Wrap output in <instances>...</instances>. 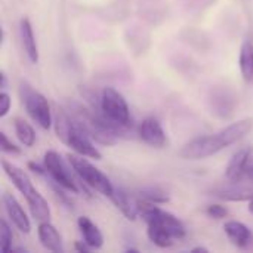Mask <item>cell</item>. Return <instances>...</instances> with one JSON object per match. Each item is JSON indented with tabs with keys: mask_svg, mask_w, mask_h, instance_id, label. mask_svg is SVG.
<instances>
[{
	"mask_svg": "<svg viewBox=\"0 0 253 253\" xmlns=\"http://www.w3.org/2000/svg\"><path fill=\"white\" fill-rule=\"evenodd\" d=\"M252 127L253 123L251 119L239 120L221 129L219 132L191 139L181 148L179 156L185 160H202L212 157L222 150L240 142L243 138H246V135L251 133Z\"/></svg>",
	"mask_w": 253,
	"mask_h": 253,
	"instance_id": "cell-1",
	"label": "cell"
},
{
	"mask_svg": "<svg viewBox=\"0 0 253 253\" xmlns=\"http://www.w3.org/2000/svg\"><path fill=\"white\" fill-rule=\"evenodd\" d=\"M139 216L147 224L148 240L157 248H170L176 240H182L187 234V230L179 218L160 209L154 203L141 200Z\"/></svg>",
	"mask_w": 253,
	"mask_h": 253,
	"instance_id": "cell-2",
	"label": "cell"
},
{
	"mask_svg": "<svg viewBox=\"0 0 253 253\" xmlns=\"http://www.w3.org/2000/svg\"><path fill=\"white\" fill-rule=\"evenodd\" d=\"M53 126H55L58 139L67 147H70L76 154L84 156L87 159H95V160L102 159L101 151L95 147V141L76 125V122L73 120L67 108L56 110Z\"/></svg>",
	"mask_w": 253,
	"mask_h": 253,
	"instance_id": "cell-3",
	"label": "cell"
},
{
	"mask_svg": "<svg viewBox=\"0 0 253 253\" xmlns=\"http://www.w3.org/2000/svg\"><path fill=\"white\" fill-rule=\"evenodd\" d=\"M1 168L3 172L6 173V176L12 181L13 187L24 196L28 209L31 212V216L42 222V221H49L50 219V208L47 200L34 188L30 176L27 175L25 170H22L21 168H18L16 165L7 162V160H1Z\"/></svg>",
	"mask_w": 253,
	"mask_h": 253,
	"instance_id": "cell-4",
	"label": "cell"
},
{
	"mask_svg": "<svg viewBox=\"0 0 253 253\" xmlns=\"http://www.w3.org/2000/svg\"><path fill=\"white\" fill-rule=\"evenodd\" d=\"M84 96L90 101L92 110L102 113L110 122H113L119 126L132 127L129 105L125 99V96L114 87H105L101 92L99 98L89 95V93H86Z\"/></svg>",
	"mask_w": 253,
	"mask_h": 253,
	"instance_id": "cell-5",
	"label": "cell"
},
{
	"mask_svg": "<svg viewBox=\"0 0 253 253\" xmlns=\"http://www.w3.org/2000/svg\"><path fill=\"white\" fill-rule=\"evenodd\" d=\"M74 173L79 176V179L89 188L98 191L99 194L105 196V197H111V194L114 193V185L110 181V178L99 170L93 163H90L87 160V157L80 156V154H68L67 156Z\"/></svg>",
	"mask_w": 253,
	"mask_h": 253,
	"instance_id": "cell-6",
	"label": "cell"
},
{
	"mask_svg": "<svg viewBox=\"0 0 253 253\" xmlns=\"http://www.w3.org/2000/svg\"><path fill=\"white\" fill-rule=\"evenodd\" d=\"M19 93H21L22 104L27 110V114L31 117V120L37 126H40L43 130L50 129V126L53 123V117H52L50 104L46 99V96L43 93L34 90L31 87V84L27 82L21 83Z\"/></svg>",
	"mask_w": 253,
	"mask_h": 253,
	"instance_id": "cell-7",
	"label": "cell"
},
{
	"mask_svg": "<svg viewBox=\"0 0 253 253\" xmlns=\"http://www.w3.org/2000/svg\"><path fill=\"white\" fill-rule=\"evenodd\" d=\"M43 165L46 168V173L50 176V179L58 184L62 190H67L73 194H79L80 187L77 185L74 175H73V168L67 159V162L62 159V156L55 151V150H49L44 153L43 157Z\"/></svg>",
	"mask_w": 253,
	"mask_h": 253,
	"instance_id": "cell-8",
	"label": "cell"
},
{
	"mask_svg": "<svg viewBox=\"0 0 253 253\" xmlns=\"http://www.w3.org/2000/svg\"><path fill=\"white\" fill-rule=\"evenodd\" d=\"M209 105H211L212 114H215L216 117L230 119L234 114V110L237 107V96L231 89L225 86H216L211 90Z\"/></svg>",
	"mask_w": 253,
	"mask_h": 253,
	"instance_id": "cell-9",
	"label": "cell"
},
{
	"mask_svg": "<svg viewBox=\"0 0 253 253\" xmlns=\"http://www.w3.org/2000/svg\"><path fill=\"white\" fill-rule=\"evenodd\" d=\"M136 133H138V138L144 144H147L153 148H165L168 145V138H166V133L163 130V126L154 117L144 119L138 125Z\"/></svg>",
	"mask_w": 253,
	"mask_h": 253,
	"instance_id": "cell-10",
	"label": "cell"
},
{
	"mask_svg": "<svg viewBox=\"0 0 253 253\" xmlns=\"http://www.w3.org/2000/svg\"><path fill=\"white\" fill-rule=\"evenodd\" d=\"M213 196L225 200V202H245L251 200L253 197V181L251 179H242V181H228L225 187L216 188L213 191Z\"/></svg>",
	"mask_w": 253,
	"mask_h": 253,
	"instance_id": "cell-11",
	"label": "cell"
},
{
	"mask_svg": "<svg viewBox=\"0 0 253 253\" xmlns=\"http://www.w3.org/2000/svg\"><path fill=\"white\" fill-rule=\"evenodd\" d=\"M252 162V147L240 148L237 153H234V156L230 159V162H228V165H227V169H225V176H227V179L231 181V182L246 179V172H248V168L251 166Z\"/></svg>",
	"mask_w": 253,
	"mask_h": 253,
	"instance_id": "cell-12",
	"label": "cell"
},
{
	"mask_svg": "<svg viewBox=\"0 0 253 253\" xmlns=\"http://www.w3.org/2000/svg\"><path fill=\"white\" fill-rule=\"evenodd\" d=\"M1 202H3V208H4V212H6L7 218L16 227V230H19L24 234H28L31 231V221L27 216L22 206L19 205V202L9 193L3 194Z\"/></svg>",
	"mask_w": 253,
	"mask_h": 253,
	"instance_id": "cell-13",
	"label": "cell"
},
{
	"mask_svg": "<svg viewBox=\"0 0 253 253\" xmlns=\"http://www.w3.org/2000/svg\"><path fill=\"white\" fill-rule=\"evenodd\" d=\"M111 202L114 206L126 216L129 221H135L139 216V208H141V200L132 196L129 191H126L122 187H114V193L111 194Z\"/></svg>",
	"mask_w": 253,
	"mask_h": 253,
	"instance_id": "cell-14",
	"label": "cell"
},
{
	"mask_svg": "<svg viewBox=\"0 0 253 253\" xmlns=\"http://www.w3.org/2000/svg\"><path fill=\"white\" fill-rule=\"evenodd\" d=\"M224 233L227 234L228 240L240 249H248L252 246V231L246 224H243L240 221H234V219L227 221L224 224Z\"/></svg>",
	"mask_w": 253,
	"mask_h": 253,
	"instance_id": "cell-15",
	"label": "cell"
},
{
	"mask_svg": "<svg viewBox=\"0 0 253 253\" xmlns=\"http://www.w3.org/2000/svg\"><path fill=\"white\" fill-rule=\"evenodd\" d=\"M37 237L39 242L42 243V246L46 251L50 252L59 253L64 252V246H62V237L59 234V231L56 230L55 225H52L49 221H42L37 227Z\"/></svg>",
	"mask_w": 253,
	"mask_h": 253,
	"instance_id": "cell-16",
	"label": "cell"
},
{
	"mask_svg": "<svg viewBox=\"0 0 253 253\" xmlns=\"http://www.w3.org/2000/svg\"><path fill=\"white\" fill-rule=\"evenodd\" d=\"M19 36H21V43H22L27 58L30 59L31 64H37L39 62V47H37L34 31H33V25L28 18H22L19 21Z\"/></svg>",
	"mask_w": 253,
	"mask_h": 253,
	"instance_id": "cell-17",
	"label": "cell"
},
{
	"mask_svg": "<svg viewBox=\"0 0 253 253\" xmlns=\"http://www.w3.org/2000/svg\"><path fill=\"white\" fill-rule=\"evenodd\" d=\"M77 225L83 237V242L87 243L92 249H101L104 246V236L98 225L89 216H80L77 219Z\"/></svg>",
	"mask_w": 253,
	"mask_h": 253,
	"instance_id": "cell-18",
	"label": "cell"
},
{
	"mask_svg": "<svg viewBox=\"0 0 253 253\" xmlns=\"http://www.w3.org/2000/svg\"><path fill=\"white\" fill-rule=\"evenodd\" d=\"M239 67H240L242 77L246 82L253 80V44L251 40H245L240 47Z\"/></svg>",
	"mask_w": 253,
	"mask_h": 253,
	"instance_id": "cell-19",
	"label": "cell"
},
{
	"mask_svg": "<svg viewBox=\"0 0 253 253\" xmlns=\"http://www.w3.org/2000/svg\"><path fill=\"white\" fill-rule=\"evenodd\" d=\"M13 129H15V135H16L18 141L24 147L31 148L36 144V132L28 122H25L21 117H15L13 119Z\"/></svg>",
	"mask_w": 253,
	"mask_h": 253,
	"instance_id": "cell-20",
	"label": "cell"
},
{
	"mask_svg": "<svg viewBox=\"0 0 253 253\" xmlns=\"http://www.w3.org/2000/svg\"><path fill=\"white\" fill-rule=\"evenodd\" d=\"M139 199L154 205H165L169 202V194L166 190H163L159 185H150L139 190Z\"/></svg>",
	"mask_w": 253,
	"mask_h": 253,
	"instance_id": "cell-21",
	"label": "cell"
},
{
	"mask_svg": "<svg viewBox=\"0 0 253 253\" xmlns=\"http://www.w3.org/2000/svg\"><path fill=\"white\" fill-rule=\"evenodd\" d=\"M12 243H13V233L7 221L3 218L0 222V248L1 252L7 253L12 251Z\"/></svg>",
	"mask_w": 253,
	"mask_h": 253,
	"instance_id": "cell-22",
	"label": "cell"
},
{
	"mask_svg": "<svg viewBox=\"0 0 253 253\" xmlns=\"http://www.w3.org/2000/svg\"><path fill=\"white\" fill-rule=\"evenodd\" d=\"M0 138H1V151L4 153V154H13V156H18V154H21V148L18 147V145H15L12 141H9V138L6 136V133L4 132H1L0 133Z\"/></svg>",
	"mask_w": 253,
	"mask_h": 253,
	"instance_id": "cell-23",
	"label": "cell"
},
{
	"mask_svg": "<svg viewBox=\"0 0 253 253\" xmlns=\"http://www.w3.org/2000/svg\"><path fill=\"white\" fill-rule=\"evenodd\" d=\"M206 215L213 219H224L228 216V209L221 205H209L206 209Z\"/></svg>",
	"mask_w": 253,
	"mask_h": 253,
	"instance_id": "cell-24",
	"label": "cell"
},
{
	"mask_svg": "<svg viewBox=\"0 0 253 253\" xmlns=\"http://www.w3.org/2000/svg\"><path fill=\"white\" fill-rule=\"evenodd\" d=\"M10 107H12L10 95H9V93H6L4 90H1V93H0V117H1V119L7 116V113H9Z\"/></svg>",
	"mask_w": 253,
	"mask_h": 253,
	"instance_id": "cell-25",
	"label": "cell"
},
{
	"mask_svg": "<svg viewBox=\"0 0 253 253\" xmlns=\"http://www.w3.org/2000/svg\"><path fill=\"white\" fill-rule=\"evenodd\" d=\"M28 168H30L34 173H37V175H44V173H46V168H44V165H39V163L30 162V163H28Z\"/></svg>",
	"mask_w": 253,
	"mask_h": 253,
	"instance_id": "cell-26",
	"label": "cell"
},
{
	"mask_svg": "<svg viewBox=\"0 0 253 253\" xmlns=\"http://www.w3.org/2000/svg\"><path fill=\"white\" fill-rule=\"evenodd\" d=\"M74 248H76V251H79V252H82V253H86V252H89L92 248L87 245V243H84V242H76L74 243Z\"/></svg>",
	"mask_w": 253,
	"mask_h": 253,
	"instance_id": "cell-27",
	"label": "cell"
},
{
	"mask_svg": "<svg viewBox=\"0 0 253 253\" xmlns=\"http://www.w3.org/2000/svg\"><path fill=\"white\" fill-rule=\"evenodd\" d=\"M0 80H1V82H0V89H1V90H4V89L7 87V76H6V73H4V71H1V73H0Z\"/></svg>",
	"mask_w": 253,
	"mask_h": 253,
	"instance_id": "cell-28",
	"label": "cell"
},
{
	"mask_svg": "<svg viewBox=\"0 0 253 253\" xmlns=\"http://www.w3.org/2000/svg\"><path fill=\"white\" fill-rule=\"evenodd\" d=\"M246 179H251V181H253V162L251 163V166L248 168V172H246Z\"/></svg>",
	"mask_w": 253,
	"mask_h": 253,
	"instance_id": "cell-29",
	"label": "cell"
},
{
	"mask_svg": "<svg viewBox=\"0 0 253 253\" xmlns=\"http://www.w3.org/2000/svg\"><path fill=\"white\" fill-rule=\"evenodd\" d=\"M191 252L196 253V252H209V249L208 248H205V246H197V248H193L191 249Z\"/></svg>",
	"mask_w": 253,
	"mask_h": 253,
	"instance_id": "cell-30",
	"label": "cell"
},
{
	"mask_svg": "<svg viewBox=\"0 0 253 253\" xmlns=\"http://www.w3.org/2000/svg\"><path fill=\"white\" fill-rule=\"evenodd\" d=\"M248 209H249V212L253 215V197L249 200V206H248Z\"/></svg>",
	"mask_w": 253,
	"mask_h": 253,
	"instance_id": "cell-31",
	"label": "cell"
},
{
	"mask_svg": "<svg viewBox=\"0 0 253 253\" xmlns=\"http://www.w3.org/2000/svg\"><path fill=\"white\" fill-rule=\"evenodd\" d=\"M126 252H138V249H133V248H129V249H126Z\"/></svg>",
	"mask_w": 253,
	"mask_h": 253,
	"instance_id": "cell-32",
	"label": "cell"
}]
</instances>
